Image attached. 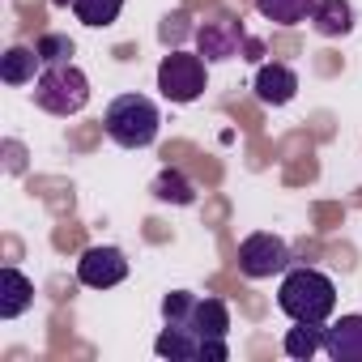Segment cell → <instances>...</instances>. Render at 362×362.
Listing matches in <instances>:
<instances>
[{
  "instance_id": "obj_1",
  "label": "cell",
  "mask_w": 362,
  "mask_h": 362,
  "mask_svg": "<svg viewBox=\"0 0 362 362\" xmlns=\"http://www.w3.org/2000/svg\"><path fill=\"white\" fill-rule=\"evenodd\" d=\"M277 307L294 324H328V315L337 311V286L320 269H286L277 286Z\"/></svg>"
},
{
  "instance_id": "obj_2",
  "label": "cell",
  "mask_w": 362,
  "mask_h": 362,
  "mask_svg": "<svg viewBox=\"0 0 362 362\" xmlns=\"http://www.w3.org/2000/svg\"><path fill=\"white\" fill-rule=\"evenodd\" d=\"M103 128H107V136H111L115 145H124V149H145V145L158 141L162 115H158L153 98H145V94H119V98L107 107Z\"/></svg>"
},
{
  "instance_id": "obj_3",
  "label": "cell",
  "mask_w": 362,
  "mask_h": 362,
  "mask_svg": "<svg viewBox=\"0 0 362 362\" xmlns=\"http://www.w3.org/2000/svg\"><path fill=\"white\" fill-rule=\"evenodd\" d=\"M35 103L47 115H77L90 103V77L77 64H47L35 77Z\"/></svg>"
},
{
  "instance_id": "obj_4",
  "label": "cell",
  "mask_w": 362,
  "mask_h": 362,
  "mask_svg": "<svg viewBox=\"0 0 362 362\" xmlns=\"http://www.w3.org/2000/svg\"><path fill=\"white\" fill-rule=\"evenodd\" d=\"M205 56H192V52H170L162 56L158 64V90L166 103H197L205 94Z\"/></svg>"
},
{
  "instance_id": "obj_5",
  "label": "cell",
  "mask_w": 362,
  "mask_h": 362,
  "mask_svg": "<svg viewBox=\"0 0 362 362\" xmlns=\"http://www.w3.org/2000/svg\"><path fill=\"white\" fill-rule=\"evenodd\" d=\"M290 269V247L281 235H269V230H256L239 243V273L252 277V281H264V277H277Z\"/></svg>"
},
{
  "instance_id": "obj_6",
  "label": "cell",
  "mask_w": 362,
  "mask_h": 362,
  "mask_svg": "<svg viewBox=\"0 0 362 362\" xmlns=\"http://www.w3.org/2000/svg\"><path fill=\"white\" fill-rule=\"evenodd\" d=\"M243 47H256V43H247L239 18H214V22H205V26L197 30V52L205 56V64L235 60Z\"/></svg>"
},
{
  "instance_id": "obj_7",
  "label": "cell",
  "mask_w": 362,
  "mask_h": 362,
  "mask_svg": "<svg viewBox=\"0 0 362 362\" xmlns=\"http://www.w3.org/2000/svg\"><path fill=\"white\" fill-rule=\"evenodd\" d=\"M128 277V256L119 247H86L81 260H77V281L90 286V290H111Z\"/></svg>"
},
{
  "instance_id": "obj_8",
  "label": "cell",
  "mask_w": 362,
  "mask_h": 362,
  "mask_svg": "<svg viewBox=\"0 0 362 362\" xmlns=\"http://www.w3.org/2000/svg\"><path fill=\"white\" fill-rule=\"evenodd\" d=\"M256 98L264 103V107H286L294 94H298V73L290 69V64H260L256 69Z\"/></svg>"
},
{
  "instance_id": "obj_9",
  "label": "cell",
  "mask_w": 362,
  "mask_h": 362,
  "mask_svg": "<svg viewBox=\"0 0 362 362\" xmlns=\"http://www.w3.org/2000/svg\"><path fill=\"white\" fill-rule=\"evenodd\" d=\"M324 354L332 362H362V315H341L324 328Z\"/></svg>"
},
{
  "instance_id": "obj_10",
  "label": "cell",
  "mask_w": 362,
  "mask_h": 362,
  "mask_svg": "<svg viewBox=\"0 0 362 362\" xmlns=\"http://www.w3.org/2000/svg\"><path fill=\"white\" fill-rule=\"evenodd\" d=\"M30 303H35V281H30L22 269L5 264V269H0V320H18V315H26Z\"/></svg>"
},
{
  "instance_id": "obj_11",
  "label": "cell",
  "mask_w": 362,
  "mask_h": 362,
  "mask_svg": "<svg viewBox=\"0 0 362 362\" xmlns=\"http://www.w3.org/2000/svg\"><path fill=\"white\" fill-rule=\"evenodd\" d=\"M43 73V56L39 47H9L5 56H0V81L5 86H35V77Z\"/></svg>"
},
{
  "instance_id": "obj_12",
  "label": "cell",
  "mask_w": 362,
  "mask_h": 362,
  "mask_svg": "<svg viewBox=\"0 0 362 362\" xmlns=\"http://www.w3.org/2000/svg\"><path fill=\"white\" fill-rule=\"evenodd\" d=\"M311 26H315V35H324V39H341V35L354 30V5H349V0H315Z\"/></svg>"
},
{
  "instance_id": "obj_13",
  "label": "cell",
  "mask_w": 362,
  "mask_h": 362,
  "mask_svg": "<svg viewBox=\"0 0 362 362\" xmlns=\"http://www.w3.org/2000/svg\"><path fill=\"white\" fill-rule=\"evenodd\" d=\"M149 192L162 205H197V184H192L184 170H175V166H162L158 170V179L149 184Z\"/></svg>"
},
{
  "instance_id": "obj_14",
  "label": "cell",
  "mask_w": 362,
  "mask_h": 362,
  "mask_svg": "<svg viewBox=\"0 0 362 362\" xmlns=\"http://www.w3.org/2000/svg\"><path fill=\"white\" fill-rule=\"evenodd\" d=\"M153 349H158V358H170V362H197V358H201V337H197L192 328L166 324V328L158 332Z\"/></svg>"
},
{
  "instance_id": "obj_15",
  "label": "cell",
  "mask_w": 362,
  "mask_h": 362,
  "mask_svg": "<svg viewBox=\"0 0 362 362\" xmlns=\"http://www.w3.org/2000/svg\"><path fill=\"white\" fill-rule=\"evenodd\" d=\"M184 328H192L197 337H226L230 332V311H226L222 298H197Z\"/></svg>"
},
{
  "instance_id": "obj_16",
  "label": "cell",
  "mask_w": 362,
  "mask_h": 362,
  "mask_svg": "<svg viewBox=\"0 0 362 362\" xmlns=\"http://www.w3.org/2000/svg\"><path fill=\"white\" fill-rule=\"evenodd\" d=\"M256 9H260V18H264V22L298 26V22H311L315 0H256Z\"/></svg>"
},
{
  "instance_id": "obj_17",
  "label": "cell",
  "mask_w": 362,
  "mask_h": 362,
  "mask_svg": "<svg viewBox=\"0 0 362 362\" xmlns=\"http://www.w3.org/2000/svg\"><path fill=\"white\" fill-rule=\"evenodd\" d=\"M315 349H324V324H294V328L286 332V358L311 362Z\"/></svg>"
},
{
  "instance_id": "obj_18",
  "label": "cell",
  "mask_w": 362,
  "mask_h": 362,
  "mask_svg": "<svg viewBox=\"0 0 362 362\" xmlns=\"http://www.w3.org/2000/svg\"><path fill=\"white\" fill-rule=\"evenodd\" d=\"M73 13H77L81 26L107 30V26L124 13V0H73Z\"/></svg>"
},
{
  "instance_id": "obj_19",
  "label": "cell",
  "mask_w": 362,
  "mask_h": 362,
  "mask_svg": "<svg viewBox=\"0 0 362 362\" xmlns=\"http://www.w3.org/2000/svg\"><path fill=\"white\" fill-rule=\"evenodd\" d=\"M35 47H39V56H43V69H47V64H73V52H77L69 35H43Z\"/></svg>"
},
{
  "instance_id": "obj_20",
  "label": "cell",
  "mask_w": 362,
  "mask_h": 362,
  "mask_svg": "<svg viewBox=\"0 0 362 362\" xmlns=\"http://www.w3.org/2000/svg\"><path fill=\"white\" fill-rule=\"evenodd\" d=\"M192 307H197V294L175 290V294H166V298H162V320H166V324H175V328H184V324H188V315H192Z\"/></svg>"
},
{
  "instance_id": "obj_21",
  "label": "cell",
  "mask_w": 362,
  "mask_h": 362,
  "mask_svg": "<svg viewBox=\"0 0 362 362\" xmlns=\"http://www.w3.org/2000/svg\"><path fill=\"white\" fill-rule=\"evenodd\" d=\"M52 5H56V9H69V5H73V0H52Z\"/></svg>"
}]
</instances>
